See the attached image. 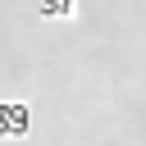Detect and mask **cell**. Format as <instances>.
Masks as SVG:
<instances>
[{"label": "cell", "mask_w": 146, "mask_h": 146, "mask_svg": "<svg viewBox=\"0 0 146 146\" xmlns=\"http://www.w3.org/2000/svg\"><path fill=\"white\" fill-rule=\"evenodd\" d=\"M32 128V110L23 100H5L0 105V137H27Z\"/></svg>", "instance_id": "6da1fadb"}, {"label": "cell", "mask_w": 146, "mask_h": 146, "mask_svg": "<svg viewBox=\"0 0 146 146\" xmlns=\"http://www.w3.org/2000/svg\"><path fill=\"white\" fill-rule=\"evenodd\" d=\"M41 14L46 18H68L73 14V0H41Z\"/></svg>", "instance_id": "7a4b0ae2"}]
</instances>
